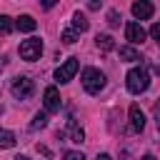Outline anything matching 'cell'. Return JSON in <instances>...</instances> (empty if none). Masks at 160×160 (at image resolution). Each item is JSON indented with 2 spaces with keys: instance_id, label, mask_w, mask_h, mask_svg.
Here are the masks:
<instances>
[{
  "instance_id": "cell-1",
  "label": "cell",
  "mask_w": 160,
  "mask_h": 160,
  "mask_svg": "<svg viewBox=\"0 0 160 160\" xmlns=\"http://www.w3.org/2000/svg\"><path fill=\"white\" fill-rule=\"evenodd\" d=\"M80 80H82L85 92H90V95H98V92L105 88V75H102L98 68H85L82 75H80Z\"/></svg>"
},
{
  "instance_id": "cell-2",
  "label": "cell",
  "mask_w": 160,
  "mask_h": 160,
  "mask_svg": "<svg viewBox=\"0 0 160 160\" xmlns=\"http://www.w3.org/2000/svg\"><path fill=\"white\" fill-rule=\"evenodd\" d=\"M150 88V75H148V70L145 68H132L130 72H128V90L132 92V95H140V92H145Z\"/></svg>"
},
{
  "instance_id": "cell-3",
  "label": "cell",
  "mask_w": 160,
  "mask_h": 160,
  "mask_svg": "<svg viewBox=\"0 0 160 160\" xmlns=\"http://www.w3.org/2000/svg\"><path fill=\"white\" fill-rule=\"evenodd\" d=\"M18 52H20V58H22V60L32 62V60H38V58H40V52H42V40H40V38H28V40H22V42H20Z\"/></svg>"
},
{
  "instance_id": "cell-4",
  "label": "cell",
  "mask_w": 160,
  "mask_h": 160,
  "mask_svg": "<svg viewBox=\"0 0 160 160\" xmlns=\"http://www.w3.org/2000/svg\"><path fill=\"white\" fill-rule=\"evenodd\" d=\"M10 90H12V95H15L18 100H28V98L32 95V90H35V85H32V80H30V78H25V75H20V78H15V80H12V85H10Z\"/></svg>"
},
{
  "instance_id": "cell-5",
  "label": "cell",
  "mask_w": 160,
  "mask_h": 160,
  "mask_svg": "<svg viewBox=\"0 0 160 160\" xmlns=\"http://www.w3.org/2000/svg\"><path fill=\"white\" fill-rule=\"evenodd\" d=\"M78 68H80V62H78V58H68L58 70H55V80L58 82H70L72 78H75V72H78Z\"/></svg>"
},
{
  "instance_id": "cell-6",
  "label": "cell",
  "mask_w": 160,
  "mask_h": 160,
  "mask_svg": "<svg viewBox=\"0 0 160 160\" xmlns=\"http://www.w3.org/2000/svg\"><path fill=\"white\" fill-rule=\"evenodd\" d=\"M145 35H148V32H145V28H142L140 22H132V20H130V22L125 25V38H128L132 45H140V42L145 40Z\"/></svg>"
},
{
  "instance_id": "cell-7",
  "label": "cell",
  "mask_w": 160,
  "mask_h": 160,
  "mask_svg": "<svg viewBox=\"0 0 160 160\" xmlns=\"http://www.w3.org/2000/svg\"><path fill=\"white\" fill-rule=\"evenodd\" d=\"M42 102H45V110L48 112H58L60 110V92L58 88H45V95H42Z\"/></svg>"
},
{
  "instance_id": "cell-8",
  "label": "cell",
  "mask_w": 160,
  "mask_h": 160,
  "mask_svg": "<svg viewBox=\"0 0 160 160\" xmlns=\"http://www.w3.org/2000/svg\"><path fill=\"white\" fill-rule=\"evenodd\" d=\"M142 128H145V115H142L140 105H130V130L140 132Z\"/></svg>"
},
{
  "instance_id": "cell-9",
  "label": "cell",
  "mask_w": 160,
  "mask_h": 160,
  "mask_svg": "<svg viewBox=\"0 0 160 160\" xmlns=\"http://www.w3.org/2000/svg\"><path fill=\"white\" fill-rule=\"evenodd\" d=\"M155 12V8H152V2H148V0H140V2H132V15L138 18V20H148L150 15Z\"/></svg>"
},
{
  "instance_id": "cell-10",
  "label": "cell",
  "mask_w": 160,
  "mask_h": 160,
  "mask_svg": "<svg viewBox=\"0 0 160 160\" xmlns=\"http://www.w3.org/2000/svg\"><path fill=\"white\" fill-rule=\"evenodd\" d=\"M15 28H18V30H22V32H32V30L38 28V22H35L30 15H20V18L15 20Z\"/></svg>"
},
{
  "instance_id": "cell-11",
  "label": "cell",
  "mask_w": 160,
  "mask_h": 160,
  "mask_svg": "<svg viewBox=\"0 0 160 160\" xmlns=\"http://www.w3.org/2000/svg\"><path fill=\"white\" fill-rule=\"evenodd\" d=\"M88 28H90L88 18H85L82 12H75V15H72V30H75V32H85Z\"/></svg>"
},
{
  "instance_id": "cell-12",
  "label": "cell",
  "mask_w": 160,
  "mask_h": 160,
  "mask_svg": "<svg viewBox=\"0 0 160 160\" xmlns=\"http://www.w3.org/2000/svg\"><path fill=\"white\" fill-rule=\"evenodd\" d=\"M95 42H98V48H100L102 52H108V50H112V48H115V42H112V35H108V32L98 35V38H95Z\"/></svg>"
},
{
  "instance_id": "cell-13",
  "label": "cell",
  "mask_w": 160,
  "mask_h": 160,
  "mask_svg": "<svg viewBox=\"0 0 160 160\" xmlns=\"http://www.w3.org/2000/svg\"><path fill=\"white\" fill-rule=\"evenodd\" d=\"M68 130H70V138H72V142H82V140H85V132H82V128H78L72 118L68 120Z\"/></svg>"
},
{
  "instance_id": "cell-14",
  "label": "cell",
  "mask_w": 160,
  "mask_h": 160,
  "mask_svg": "<svg viewBox=\"0 0 160 160\" xmlns=\"http://www.w3.org/2000/svg\"><path fill=\"white\" fill-rule=\"evenodd\" d=\"M120 58H122L125 62H135V60H140V52H138L135 48L125 45V48H120Z\"/></svg>"
},
{
  "instance_id": "cell-15",
  "label": "cell",
  "mask_w": 160,
  "mask_h": 160,
  "mask_svg": "<svg viewBox=\"0 0 160 160\" xmlns=\"http://www.w3.org/2000/svg\"><path fill=\"white\" fill-rule=\"evenodd\" d=\"M15 145V135L10 130H2L0 128V148H12Z\"/></svg>"
},
{
  "instance_id": "cell-16",
  "label": "cell",
  "mask_w": 160,
  "mask_h": 160,
  "mask_svg": "<svg viewBox=\"0 0 160 160\" xmlns=\"http://www.w3.org/2000/svg\"><path fill=\"white\" fill-rule=\"evenodd\" d=\"M45 125H48V115H45V112H38V115L32 118V125H30V128H32V130H40V128H45Z\"/></svg>"
},
{
  "instance_id": "cell-17",
  "label": "cell",
  "mask_w": 160,
  "mask_h": 160,
  "mask_svg": "<svg viewBox=\"0 0 160 160\" xmlns=\"http://www.w3.org/2000/svg\"><path fill=\"white\" fill-rule=\"evenodd\" d=\"M75 40H78V32H75L72 28H68V30H62V42H65V45H72Z\"/></svg>"
},
{
  "instance_id": "cell-18",
  "label": "cell",
  "mask_w": 160,
  "mask_h": 160,
  "mask_svg": "<svg viewBox=\"0 0 160 160\" xmlns=\"http://www.w3.org/2000/svg\"><path fill=\"white\" fill-rule=\"evenodd\" d=\"M10 30H12V22H10V18H8V15H0V32H5V35H8Z\"/></svg>"
},
{
  "instance_id": "cell-19",
  "label": "cell",
  "mask_w": 160,
  "mask_h": 160,
  "mask_svg": "<svg viewBox=\"0 0 160 160\" xmlns=\"http://www.w3.org/2000/svg\"><path fill=\"white\" fill-rule=\"evenodd\" d=\"M150 35H152V40L160 45V22H155V25L150 28Z\"/></svg>"
},
{
  "instance_id": "cell-20",
  "label": "cell",
  "mask_w": 160,
  "mask_h": 160,
  "mask_svg": "<svg viewBox=\"0 0 160 160\" xmlns=\"http://www.w3.org/2000/svg\"><path fill=\"white\" fill-rule=\"evenodd\" d=\"M65 160H85V155H82V152L70 150V152H65Z\"/></svg>"
},
{
  "instance_id": "cell-21",
  "label": "cell",
  "mask_w": 160,
  "mask_h": 160,
  "mask_svg": "<svg viewBox=\"0 0 160 160\" xmlns=\"http://www.w3.org/2000/svg\"><path fill=\"white\" fill-rule=\"evenodd\" d=\"M108 22L110 25H118V10H110L108 12Z\"/></svg>"
},
{
  "instance_id": "cell-22",
  "label": "cell",
  "mask_w": 160,
  "mask_h": 160,
  "mask_svg": "<svg viewBox=\"0 0 160 160\" xmlns=\"http://www.w3.org/2000/svg\"><path fill=\"white\" fill-rule=\"evenodd\" d=\"M98 160H112V158H110L108 152H100V155H98Z\"/></svg>"
},
{
  "instance_id": "cell-23",
  "label": "cell",
  "mask_w": 160,
  "mask_h": 160,
  "mask_svg": "<svg viewBox=\"0 0 160 160\" xmlns=\"http://www.w3.org/2000/svg\"><path fill=\"white\" fill-rule=\"evenodd\" d=\"M142 160H155V158H152V155H145V158H142Z\"/></svg>"
},
{
  "instance_id": "cell-24",
  "label": "cell",
  "mask_w": 160,
  "mask_h": 160,
  "mask_svg": "<svg viewBox=\"0 0 160 160\" xmlns=\"http://www.w3.org/2000/svg\"><path fill=\"white\" fill-rule=\"evenodd\" d=\"M15 160H28V158H25V155H18V158H15Z\"/></svg>"
},
{
  "instance_id": "cell-25",
  "label": "cell",
  "mask_w": 160,
  "mask_h": 160,
  "mask_svg": "<svg viewBox=\"0 0 160 160\" xmlns=\"http://www.w3.org/2000/svg\"><path fill=\"white\" fill-rule=\"evenodd\" d=\"M0 70H2V60H0Z\"/></svg>"
}]
</instances>
